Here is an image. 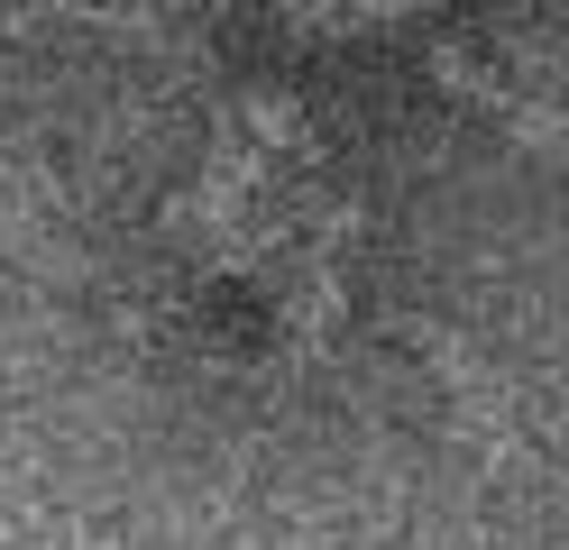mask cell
Listing matches in <instances>:
<instances>
[{"instance_id": "cell-1", "label": "cell", "mask_w": 569, "mask_h": 550, "mask_svg": "<svg viewBox=\"0 0 569 550\" xmlns=\"http://www.w3.org/2000/svg\"><path fill=\"white\" fill-rule=\"evenodd\" d=\"M441 0H295L284 28L295 37H359V28H396V19H422Z\"/></svg>"}]
</instances>
